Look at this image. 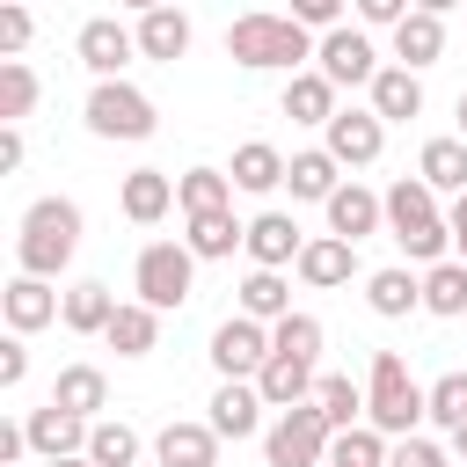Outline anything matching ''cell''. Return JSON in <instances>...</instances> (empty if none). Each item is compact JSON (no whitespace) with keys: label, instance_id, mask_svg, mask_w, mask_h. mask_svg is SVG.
I'll use <instances>...</instances> for the list:
<instances>
[{"label":"cell","instance_id":"cell-23","mask_svg":"<svg viewBox=\"0 0 467 467\" xmlns=\"http://www.w3.org/2000/svg\"><path fill=\"white\" fill-rule=\"evenodd\" d=\"M153 460H161V467H212V460H219V431H212V423H161Z\"/></svg>","mask_w":467,"mask_h":467},{"label":"cell","instance_id":"cell-10","mask_svg":"<svg viewBox=\"0 0 467 467\" xmlns=\"http://www.w3.org/2000/svg\"><path fill=\"white\" fill-rule=\"evenodd\" d=\"M73 51H80V66H88L95 80H117V73L139 58V29H124L117 15H95V22H80Z\"/></svg>","mask_w":467,"mask_h":467},{"label":"cell","instance_id":"cell-55","mask_svg":"<svg viewBox=\"0 0 467 467\" xmlns=\"http://www.w3.org/2000/svg\"><path fill=\"white\" fill-rule=\"evenodd\" d=\"M460 7H467V0H460Z\"/></svg>","mask_w":467,"mask_h":467},{"label":"cell","instance_id":"cell-7","mask_svg":"<svg viewBox=\"0 0 467 467\" xmlns=\"http://www.w3.org/2000/svg\"><path fill=\"white\" fill-rule=\"evenodd\" d=\"M153 124H161V109H153L146 88H131V80H95V95H88V131H95V139H153Z\"/></svg>","mask_w":467,"mask_h":467},{"label":"cell","instance_id":"cell-53","mask_svg":"<svg viewBox=\"0 0 467 467\" xmlns=\"http://www.w3.org/2000/svg\"><path fill=\"white\" fill-rule=\"evenodd\" d=\"M460 139H467V95H460Z\"/></svg>","mask_w":467,"mask_h":467},{"label":"cell","instance_id":"cell-36","mask_svg":"<svg viewBox=\"0 0 467 467\" xmlns=\"http://www.w3.org/2000/svg\"><path fill=\"white\" fill-rule=\"evenodd\" d=\"M314 401H321V416H328L336 431H350V423L365 416V387H350V372H321V379H314Z\"/></svg>","mask_w":467,"mask_h":467},{"label":"cell","instance_id":"cell-47","mask_svg":"<svg viewBox=\"0 0 467 467\" xmlns=\"http://www.w3.org/2000/svg\"><path fill=\"white\" fill-rule=\"evenodd\" d=\"M445 226H452V255L467 263V190L452 197V212H445Z\"/></svg>","mask_w":467,"mask_h":467},{"label":"cell","instance_id":"cell-8","mask_svg":"<svg viewBox=\"0 0 467 467\" xmlns=\"http://www.w3.org/2000/svg\"><path fill=\"white\" fill-rule=\"evenodd\" d=\"M314 66H321L336 88H372V80H379V51H372V36H365V29H350V22L321 29Z\"/></svg>","mask_w":467,"mask_h":467},{"label":"cell","instance_id":"cell-20","mask_svg":"<svg viewBox=\"0 0 467 467\" xmlns=\"http://www.w3.org/2000/svg\"><path fill=\"white\" fill-rule=\"evenodd\" d=\"M182 51H190V15H182V7H168V0H161V7H146V15H139V58L175 66Z\"/></svg>","mask_w":467,"mask_h":467},{"label":"cell","instance_id":"cell-24","mask_svg":"<svg viewBox=\"0 0 467 467\" xmlns=\"http://www.w3.org/2000/svg\"><path fill=\"white\" fill-rule=\"evenodd\" d=\"M255 387H263V401H270V409L314 401V365H306V358H285V350H270V358H263V372H255Z\"/></svg>","mask_w":467,"mask_h":467},{"label":"cell","instance_id":"cell-54","mask_svg":"<svg viewBox=\"0 0 467 467\" xmlns=\"http://www.w3.org/2000/svg\"><path fill=\"white\" fill-rule=\"evenodd\" d=\"M328 467H336V460H328Z\"/></svg>","mask_w":467,"mask_h":467},{"label":"cell","instance_id":"cell-14","mask_svg":"<svg viewBox=\"0 0 467 467\" xmlns=\"http://www.w3.org/2000/svg\"><path fill=\"white\" fill-rule=\"evenodd\" d=\"M263 409H270V401H263V387H255V379H219V394H212V416H204V423H212L219 438H234V445H241V438H255V431H263Z\"/></svg>","mask_w":467,"mask_h":467},{"label":"cell","instance_id":"cell-15","mask_svg":"<svg viewBox=\"0 0 467 467\" xmlns=\"http://www.w3.org/2000/svg\"><path fill=\"white\" fill-rule=\"evenodd\" d=\"M22 431H29V452H44V460H58V452H88V416H73V409H58V401H44V409H29L22 416Z\"/></svg>","mask_w":467,"mask_h":467},{"label":"cell","instance_id":"cell-40","mask_svg":"<svg viewBox=\"0 0 467 467\" xmlns=\"http://www.w3.org/2000/svg\"><path fill=\"white\" fill-rule=\"evenodd\" d=\"M270 350H285V358H321V321L314 314H285V321H270Z\"/></svg>","mask_w":467,"mask_h":467},{"label":"cell","instance_id":"cell-46","mask_svg":"<svg viewBox=\"0 0 467 467\" xmlns=\"http://www.w3.org/2000/svg\"><path fill=\"white\" fill-rule=\"evenodd\" d=\"M292 15H299L306 29H336V22H343V0H292Z\"/></svg>","mask_w":467,"mask_h":467},{"label":"cell","instance_id":"cell-4","mask_svg":"<svg viewBox=\"0 0 467 467\" xmlns=\"http://www.w3.org/2000/svg\"><path fill=\"white\" fill-rule=\"evenodd\" d=\"M423 416H431V387L409 379V358H401V350H372V372H365V423H379L387 438H409Z\"/></svg>","mask_w":467,"mask_h":467},{"label":"cell","instance_id":"cell-16","mask_svg":"<svg viewBox=\"0 0 467 467\" xmlns=\"http://www.w3.org/2000/svg\"><path fill=\"white\" fill-rule=\"evenodd\" d=\"M299 248H306V234H299L292 212H255V219H248V263L285 270V263H299Z\"/></svg>","mask_w":467,"mask_h":467},{"label":"cell","instance_id":"cell-45","mask_svg":"<svg viewBox=\"0 0 467 467\" xmlns=\"http://www.w3.org/2000/svg\"><path fill=\"white\" fill-rule=\"evenodd\" d=\"M29 379V350H22V336H7L0 343V387H22Z\"/></svg>","mask_w":467,"mask_h":467},{"label":"cell","instance_id":"cell-38","mask_svg":"<svg viewBox=\"0 0 467 467\" xmlns=\"http://www.w3.org/2000/svg\"><path fill=\"white\" fill-rule=\"evenodd\" d=\"M88 460H95V467H139V431L95 416V431H88Z\"/></svg>","mask_w":467,"mask_h":467},{"label":"cell","instance_id":"cell-25","mask_svg":"<svg viewBox=\"0 0 467 467\" xmlns=\"http://www.w3.org/2000/svg\"><path fill=\"white\" fill-rule=\"evenodd\" d=\"M372 109H379L387 124L423 117V80H416V66H379V80H372Z\"/></svg>","mask_w":467,"mask_h":467},{"label":"cell","instance_id":"cell-9","mask_svg":"<svg viewBox=\"0 0 467 467\" xmlns=\"http://www.w3.org/2000/svg\"><path fill=\"white\" fill-rule=\"evenodd\" d=\"M263 358H270V321L226 314V321L212 328V365H219V379H255Z\"/></svg>","mask_w":467,"mask_h":467},{"label":"cell","instance_id":"cell-32","mask_svg":"<svg viewBox=\"0 0 467 467\" xmlns=\"http://www.w3.org/2000/svg\"><path fill=\"white\" fill-rule=\"evenodd\" d=\"M241 314H255V321H285L292 314V285H285V270H248L241 277Z\"/></svg>","mask_w":467,"mask_h":467},{"label":"cell","instance_id":"cell-37","mask_svg":"<svg viewBox=\"0 0 467 467\" xmlns=\"http://www.w3.org/2000/svg\"><path fill=\"white\" fill-rule=\"evenodd\" d=\"M328 460L336 467H387V431L379 423H350V431H336Z\"/></svg>","mask_w":467,"mask_h":467},{"label":"cell","instance_id":"cell-48","mask_svg":"<svg viewBox=\"0 0 467 467\" xmlns=\"http://www.w3.org/2000/svg\"><path fill=\"white\" fill-rule=\"evenodd\" d=\"M22 153H29V146H22V131L7 124V131H0V168H22Z\"/></svg>","mask_w":467,"mask_h":467},{"label":"cell","instance_id":"cell-35","mask_svg":"<svg viewBox=\"0 0 467 467\" xmlns=\"http://www.w3.org/2000/svg\"><path fill=\"white\" fill-rule=\"evenodd\" d=\"M234 197V175L226 168H190V175H175V204L182 212H219Z\"/></svg>","mask_w":467,"mask_h":467},{"label":"cell","instance_id":"cell-2","mask_svg":"<svg viewBox=\"0 0 467 467\" xmlns=\"http://www.w3.org/2000/svg\"><path fill=\"white\" fill-rule=\"evenodd\" d=\"M387 234L401 241L409 263H445V255H452V226L438 219V190H431L423 175H401V182L387 190Z\"/></svg>","mask_w":467,"mask_h":467},{"label":"cell","instance_id":"cell-41","mask_svg":"<svg viewBox=\"0 0 467 467\" xmlns=\"http://www.w3.org/2000/svg\"><path fill=\"white\" fill-rule=\"evenodd\" d=\"M431 423L438 431H460L467 423V372H438L431 379Z\"/></svg>","mask_w":467,"mask_h":467},{"label":"cell","instance_id":"cell-34","mask_svg":"<svg viewBox=\"0 0 467 467\" xmlns=\"http://www.w3.org/2000/svg\"><path fill=\"white\" fill-rule=\"evenodd\" d=\"M423 306H431V314H445V321H452V314H467V263H460V255H445V263H431V270H423Z\"/></svg>","mask_w":467,"mask_h":467},{"label":"cell","instance_id":"cell-28","mask_svg":"<svg viewBox=\"0 0 467 467\" xmlns=\"http://www.w3.org/2000/svg\"><path fill=\"white\" fill-rule=\"evenodd\" d=\"M51 401H58V409H73V416H88V423H95V416H102V409H109V379H102V365H66V372H58V379H51Z\"/></svg>","mask_w":467,"mask_h":467},{"label":"cell","instance_id":"cell-51","mask_svg":"<svg viewBox=\"0 0 467 467\" xmlns=\"http://www.w3.org/2000/svg\"><path fill=\"white\" fill-rule=\"evenodd\" d=\"M452 452H460V460H467V423H460V431H452Z\"/></svg>","mask_w":467,"mask_h":467},{"label":"cell","instance_id":"cell-39","mask_svg":"<svg viewBox=\"0 0 467 467\" xmlns=\"http://www.w3.org/2000/svg\"><path fill=\"white\" fill-rule=\"evenodd\" d=\"M36 109V73L22 58H0V124H22Z\"/></svg>","mask_w":467,"mask_h":467},{"label":"cell","instance_id":"cell-50","mask_svg":"<svg viewBox=\"0 0 467 467\" xmlns=\"http://www.w3.org/2000/svg\"><path fill=\"white\" fill-rule=\"evenodd\" d=\"M416 7H423V15H452L460 0H416Z\"/></svg>","mask_w":467,"mask_h":467},{"label":"cell","instance_id":"cell-21","mask_svg":"<svg viewBox=\"0 0 467 467\" xmlns=\"http://www.w3.org/2000/svg\"><path fill=\"white\" fill-rule=\"evenodd\" d=\"M394 58L401 66H438L445 58V15H423V7H409L401 22H394Z\"/></svg>","mask_w":467,"mask_h":467},{"label":"cell","instance_id":"cell-12","mask_svg":"<svg viewBox=\"0 0 467 467\" xmlns=\"http://www.w3.org/2000/svg\"><path fill=\"white\" fill-rule=\"evenodd\" d=\"M299 285H314V292H336V285H350L358 277V241H343V234H306V248H299Z\"/></svg>","mask_w":467,"mask_h":467},{"label":"cell","instance_id":"cell-5","mask_svg":"<svg viewBox=\"0 0 467 467\" xmlns=\"http://www.w3.org/2000/svg\"><path fill=\"white\" fill-rule=\"evenodd\" d=\"M190 285H197V248H190V241H146V248H139V263H131V292H139L146 306L175 314V306L190 299Z\"/></svg>","mask_w":467,"mask_h":467},{"label":"cell","instance_id":"cell-43","mask_svg":"<svg viewBox=\"0 0 467 467\" xmlns=\"http://www.w3.org/2000/svg\"><path fill=\"white\" fill-rule=\"evenodd\" d=\"M29 29H36V22H29V7H22V0H0V51H7V58H22Z\"/></svg>","mask_w":467,"mask_h":467},{"label":"cell","instance_id":"cell-49","mask_svg":"<svg viewBox=\"0 0 467 467\" xmlns=\"http://www.w3.org/2000/svg\"><path fill=\"white\" fill-rule=\"evenodd\" d=\"M44 467H95L88 452H58V460H44Z\"/></svg>","mask_w":467,"mask_h":467},{"label":"cell","instance_id":"cell-17","mask_svg":"<svg viewBox=\"0 0 467 467\" xmlns=\"http://www.w3.org/2000/svg\"><path fill=\"white\" fill-rule=\"evenodd\" d=\"M117 204H124L131 226H161L168 204H175V175H168V168H131L124 190H117Z\"/></svg>","mask_w":467,"mask_h":467},{"label":"cell","instance_id":"cell-27","mask_svg":"<svg viewBox=\"0 0 467 467\" xmlns=\"http://www.w3.org/2000/svg\"><path fill=\"white\" fill-rule=\"evenodd\" d=\"M365 306H372L379 321H401V314L423 306V277H409L401 263H394V270H372V277H365Z\"/></svg>","mask_w":467,"mask_h":467},{"label":"cell","instance_id":"cell-44","mask_svg":"<svg viewBox=\"0 0 467 467\" xmlns=\"http://www.w3.org/2000/svg\"><path fill=\"white\" fill-rule=\"evenodd\" d=\"M409 7H416V0H358V22H365V29H394Z\"/></svg>","mask_w":467,"mask_h":467},{"label":"cell","instance_id":"cell-29","mask_svg":"<svg viewBox=\"0 0 467 467\" xmlns=\"http://www.w3.org/2000/svg\"><path fill=\"white\" fill-rule=\"evenodd\" d=\"M285 117L292 124H328L336 117V80L314 66V73H292L285 80Z\"/></svg>","mask_w":467,"mask_h":467},{"label":"cell","instance_id":"cell-1","mask_svg":"<svg viewBox=\"0 0 467 467\" xmlns=\"http://www.w3.org/2000/svg\"><path fill=\"white\" fill-rule=\"evenodd\" d=\"M314 29L299 15H234L226 22V58L248 73H299L314 58Z\"/></svg>","mask_w":467,"mask_h":467},{"label":"cell","instance_id":"cell-18","mask_svg":"<svg viewBox=\"0 0 467 467\" xmlns=\"http://www.w3.org/2000/svg\"><path fill=\"white\" fill-rule=\"evenodd\" d=\"M379 226H387V197H372L365 182H336V197H328V234L365 241V234H379Z\"/></svg>","mask_w":467,"mask_h":467},{"label":"cell","instance_id":"cell-13","mask_svg":"<svg viewBox=\"0 0 467 467\" xmlns=\"http://www.w3.org/2000/svg\"><path fill=\"white\" fill-rule=\"evenodd\" d=\"M0 314H7V328H15V336H36V328H51V321L66 314V299L51 292V277L22 270V277L0 292Z\"/></svg>","mask_w":467,"mask_h":467},{"label":"cell","instance_id":"cell-26","mask_svg":"<svg viewBox=\"0 0 467 467\" xmlns=\"http://www.w3.org/2000/svg\"><path fill=\"white\" fill-rule=\"evenodd\" d=\"M285 168H292V161H285L270 139H248V146L234 153V168H226V175H234V190H248V197H270V190L285 182Z\"/></svg>","mask_w":467,"mask_h":467},{"label":"cell","instance_id":"cell-22","mask_svg":"<svg viewBox=\"0 0 467 467\" xmlns=\"http://www.w3.org/2000/svg\"><path fill=\"white\" fill-rule=\"evenodd\" d=\"M182 241L197 248V263H226L234 248H248V226L234 219V204H219V212H190V234Z\"/></svg>","mask_w":467,"mask_h":467},{"label":"cell","instance_id":"cell-19","mask_svg":"<svg viewBox=\"0 0 467 467\" xmlns=\"http://www.w3.org/2000/svg\"><path fill=\"white\" fill-rule=\"evenodd\" d=\"M102 343H109L117 358H146V350L161 343V306H146V299H117V314H109Z\"/></svg>","mask_w":467,"mask_h":467},{"label":"cell","instance_id":"cell-33","mask_svg":"<svg viewBox=\"0 0 467 467\" xmlns=\"http://www.w3.org/2000/svg\"><path fill=\"white\" fill-rule=\"evenodd\" d=\"M416 175L431 182V190H467V139H431L423 153H416Z\"/></svg>","mask_w":467,"mask_h":467},{"label":"cell","instance_id":"cell-42","mask_svg":"<svg viewBox=\"0 0 467 467\" xmlns=\"http://www.w3.org/2000/svg\"><path fill=\"white\" fill-rule=\"evenodd\" d=\"M387 467H445V445H431V438H416V431H409V438H394V445H387Z\"/></svg>","mask_w":467,"mask_h":467},{"label":"cell","instance_id":"cell-11","mask_svg":"<svg viewBox=\"0 0 467 467\" xmlns=\"http://www.w3.org/2000/svg\"><path fill=\"white\" fill-rule=\"evenodd\" d=\"M321 139H328V153H336L343 168H372L379 146H387V117H379V109H336V117L321 124Z\"/></svg>","mask_w":467,"mask_h":467},{"label":"cell","instance_id":"cell-30","mask_svg":"<svg viewBox=\"0 0 467 467\" xmlns=\"http://www.w3.org/2000/svg\"><path fill=\"white\" fill-rule=\"evenodd\" d=\"M336 168H343V161H336L328 146H306V153H292L285 182H292V197H314V204H328V197H336V182H343Z\"/></svg>","mask_w":467,"mask_h":467},{"label":"cell","instance_id":"cell-3","mask_svg":"<svg viewBox=\"0 0 467 467\" xmlns=\"http://www.w3.org/2000/svg\"><path fill=\"white\" fill-rule=\"evenodd\" d=\"M80 248V204L73 197H36L22 212V234H15V263L36 270V277H58Z\"/></svg>","mask_w":467,"mask_h":467},{"label":"cell","instance_id":"cell-6","mask_svg":"<svg viewBox=\"0 0 467 467\" xmlns=\"http://www.w3.org/2000/svg\"><path fill=\"white\" fill-rule=\"evenodd\" d=\"M328 445H336V423L321 416V401H292V409H277V423L263 431V460H270V467H321Z\"/></svg>","mask_w":467,"mask_h":467},{"label":"cell","instance_id":"cell-31","mask_svg":"<svg viewBox=\"0 0 467 467\" xmlns=\"http://www.w3.org/2000/svg\"><path fill=\"white\" fill-rule=\"evenodd\" d=\"M109 314H117V292H109V285H95V277H80V285L66 292V314H58V321H66L73 336H102V328H109Z\"/></svg>","mask_w":467,"mask_h":467},{"label":"cell","instance_id":"cell-52","mask_svg":"<svg viewBox=\"0 0 467 467\" xmlns=\"http://www.w3.org/2000/svg\"><path fill=\"white\" fill-rule=\"evenodd\" d=\"M124 7H131V15H146V7H161V0H124Z\"/></svg>","mask_w":467,"mask_h":467}]
</instances>
